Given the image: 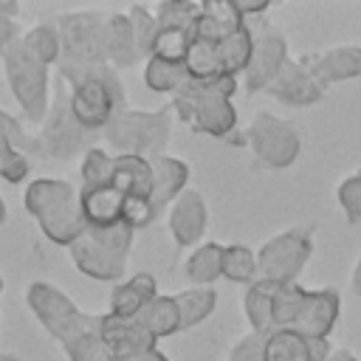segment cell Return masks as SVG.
<instances>
[{
	"label": "cell",
	"mask_w": 361,
	"mask_h": 361,
	"mask_svg": "<svg viewBox=\"0 0 361 361\" xmlns=\"http://www.w3.org/2000/svg\"><path fill=\"white\" fill-rule=\"evenodd\" d=\"M59 79L68 85L71 110L87 133H104L118 110L127 107L124 85L113 65L59 62Z\"/></svg>",
	"instance_id": "6da1fadb"
},
{
	"label": "cell",
	"mask_w": 361,
	"mask_h": 361,
	"mask_svg": "<svg viewBox=\"0 0 361 361\" xmlns=\"http://www.w3.org/2000/svg\"><path fill=\"white\" fill-rule=\"evenodd\" d=\"M237 79L234 76H214V79H189L172 96V113L180 116L200 135L226 138L237 127V107H234Z\"/></svg>",
	"instance_id": "7a4b0ae2"
},
{
	"label": "cell",
	"mask_w": 361,
	"mask_h": 361,
	"mask_svg": "<svg viewBox=\"0 0 361 361\" xmlns=\"http://www.w3.org/2000/svg\"><path fill=\"white\" fill-rule=\"evenodd\" d=\"M25 212L37 220L39 231L54 243L68 248L87 226L82 220L79 189L62 178H37L23 195Z\"/></svg>",
	"instance_id": "3957f363"
},
{
	"label": "cell",
	"mask_w": 361,
	"mask_h": 361,
	"mask_svg": "<svg viewBox=\"0 0 361 361\" xmlns=\"http://www.w3.org/2000/svg\"><path fill=\"white\" fill-rule=\"evenodd\" d=\"M133 237L135 231L127 223H118L113 228H85L68 245V254L79 274L99 282H116L127 271Z\"/></svg>",
	"instance_id": "277c9868"
},
{
	"label": "cell",
	"mask_w": 361,
	"mask_h": 361,
	"mask_svg": "<svg viewBox=\"0 0 361 361\" xmlns=\"http://www.w3.org/2000/svg\"><path fill=\"white\" fill-rule=\"evenodd\" d=\"M90 138L93 133H87L71 110V93L59 85L56 93L51 96L45 118L39 121V130L31 135L28 155H39L45 161H71L79 152L85 155L90 149Z\"/></svg>",
	"instance_id": "5b68a950"
},
{
	"label": "cell",
	"mask_w": 361,
	"mask_h": 361,
	"mask_svg": "<svg viewBox=\"0 0 361 361\" xmlns=\"http://www.w3.org/2000/svg\"><path fill=\"white\" fill-rule=\"evenodd\" d=\"M3 62V76L6 85L11 90V96L17 99L20 110L25 113V118H31L34 124H39L51 107V73L48 65H42L23 42V37H17L11 45L3 48L0 54Z\"/></svg>",
	"instance_id": "8992f818"
},
{
	"label": "cell",
	"mask_w": 361,
	"mask_h": 361,
	"mask_svg": "<svg viewBox=\"0 0 361 361\" xmlns=\"http://www.w3.org/2000/svg\"><path fill=\"white\" fill-rule=\"evenodd\" d=\"M172 133V110H133L124 107L116 113V118L104 127L107 144L116 149V155H164Z\"/></svg>",
	"instance_id": "52a82bcc"
},
{
	"label": "cell",
	"mask_w": 361,
	"mask_h": 361,
	"mask_svg": "<svg viewBox=\"0 0 361 361\" xmlns=\"http://www.w3.org/2000/svg\"><path fill=\"white\" fill-rule=\"evenodd\" d=\"M25 305L34 313V319L48 330V336L59 344H68L76 336L93 330V313L79 310V305L51 282H31L25 288Z\"/></svg>",
	"instance_id": "ba28073f"
},
{
	"label": "cell",
	"mask_w": 361,
	"mask_h": 361,
	"mask_svg": "<svg viewBox=\"0 0 361 361\" xmlns=\"http://www.w3.org/2000/svg\"><path fill=\"white\" fill-rule=\"evenodd\" d=\"M107 23L110 11H68L56 17L62 37V59L76 65H110L107 62Z\"/></svg>",
	"instance_id": "9c48e42d"
},
{
	"label": "cell",
	"mask_w": 361,
	"mask_h": 361,
	"mask_svg": "<svg viewBox=\"0 0 361 361\" xmlns=\"http://www.w3.org/2000/svg\"><path fill=\"white\" fill-rule=\"evenodd\" d=\"M313 254V234L310 228H288L274 234L271 240H265L257 251V268H259V279L276 282V285H288L296 282V276L302 274V268L307 265Z\"/></svg>",
	"instance_id": "30bf717a"
},
{
	"label": "cell",
	"mask_w": 361,
	"mask_h": 361,
	"mask_svg": "<svg viewBox=\"0 0 361 361\" xmlns=\"http://www.w3.org/2000/svg\"><path fill=\"white\" fill-rule=\"evenodd\" d=\"M245 144L254 158L268 169L290 166L302 152V138L293 124L276 118L274 113H257L245 130Z\"/></svg>",
	"instance_id": "8fae6325"
},
{
	"label": "cell",
	"mask_w": 361,
	"mask_h": 361,
	"mask_svg": "<svg viewBox=\"0 0 361 361\" xmlns=\"http://www.w3.org/2000/svg\"><path fill=\"white\" fill-rule=\"evenodd\" d=\"M288 39L279 28L274 25H262L254 28V51H251V62L245 68L243 79V90L245 93H259L265 90L276 73L282 71V65L288 62Z\"/></svg>",
	"instance_id": "7c38bea8"
},
{
	"label": "cell",
	"mask_w": 361,
	"mask_h": 361,
	"mask_svg": "<svg viewBox=\"0 0 361 361\" xmlns=\"http://www.w3.org/2000/svg\"><path fill=\"white\" fill-rule=\"evenodd\" d=\"M93 330L102 336L113 358H133L155 350L158 338L138 319H118L113 313H93Z\"/></svg>",
	"instance_id": "4fadbf2b"
},
{
	"label": "cell",
	"mask_w": 361,
	"mask_h": 361,
	"mask_svg": "<svg viewBox=\"0 0 361 361\" xmlns=\"http://www.w3.org/2000/svg\"><path fill=\"white\" fill-rule=\"evenodd\" d=\"M265 93L288 107H310L324 99L327 87L313 76L305 59H288L276 73V79L265 87Z\"/></svg>",
	"instance_id": "5bb4252c"
},
{
	"label": "cell",
	"mask_w": 361,
	"mask_h": 361,
	"mask_svg": "<svg viewBox=\"0 0 361 361\" xmlns=\"http://www.w3.org/2000/svg\"><path fill=\"white\" fill-rule=\"evenodd\" d=\"M206 223H209V209L197 189H186L169 203L166 226H169L172 240L180 248H195L206 231Z\"/></svg>",
	"instance_id": "9a60e30c"
},
{
	"label": "cell",
	"mask_w": 361,
	"mask_h": 361,
	"mask_svg": "<svg viewBox=\"0 0 361 361\" xmlns=\"http://www.w3.org/2000/svg\"><path fill=\"white\" fill-rule=\"evenodd\" d=\"M338 307H341L338 290H333V288L307 290L305 307L290 330L302 333L305 338H330V333L338 322Z\"/></svg>",
	"instance_id": "2e32d148"
},
{
	"label": "cell",
	"mask_w": 361,
	"mask_h": 361,
	"mask_svg": "<svg viewBox=\"0 0 361 361\" xmlns=\"http://www.w3.org/2000/svg\"><path fill=\"white\" fill-rule=\"evenodd\" d=\"M124 192L113 183L104 186H85L79 189V206L82 220L87 228H113L124 223Z\"/></svg>",
	"instance_id": "e0dca14e"
},
{
	"label": "cell",
	"mask_w": 361,
	"mask_h": 361,
	"mask_svg": "<svg viewBox=\"0 0 361 361\" xmlns=\"http://www.w3.org/2000/svg\"><path fill=\"white\" fill-rule=\"evenodd\" d=\"M302 59L324 87L361 76V45H336L316 56H302Z\"/></svg>",
	"instance_id": "ac0fdd59"
},
{
	"label": "cell",
	"mask_w": 361,
	"mask_h": 361,
	"mask_svg": "<svg viewBox=\"0 0 361 361\" xmlns=\"http://www.w3.org/2000/svg\"><path fill=\"white\" fill-rule=\"evenodd\" d=\"M155 296H158V282H155V276L147 274V271L133 274L130 279L113 285L107 313H113V316H118V319H135Z\"/></svg>",
	"instance_id": "d6986e66"
},
{
	"label": "cell",
	"mask_w": 361,
	"mask_h": 361,
	"mask_svg": "<svg viewBox=\"0 0 361 361\" xmlns=\"http://www.w3.org/2000/svg\"><path fill=\"white\" fill-rule=\"evenodd\" d=\"M149 164H152V178H155V186H152V203L158 206V212L161 209H166L178 195H183L189 186H186V180H189V166L180 161V158H175V155H152L149 158Z\"/></svg>",
	"instance_id": "ffe728a7"
},
{
	"label": "cell",
	"mask_w": 361,
	"mask_h": 361,
	"mask_svg": "<svg viewBox=\"0 0 361 361\" xmlns=\"http://www.w3.org/2000/svg\"><path fill=\"white\" fill-rule=\"evenodd\" d=\"M245 20L237 14L231 0H203L200 3V17L195 23V39L206 42H220L228 34H234Z\"/></svg>",
	"instance_id": "44dd1931"
},
{
	"label": "cell",
	"mask_w": 361,
	"mask_h": 361,
	"mask_svg": "<svg viewBox=\"0 0 361 361\" xmlns=\"http://www.w3.org/2000/svg\"><path fill=\"white\" fill-rule=\"evenodd\" d=\"M107 62L118 71V68H135L144 62L138 45H135V34L130 25L127 11H110V23H107Z\"/></svg>",
	"instance_id": "7402d4cb"
},
{
	"label": "cell",
	"mask_w": 361,
	"mask_h": 361,
	"mask_svg": "<svg viewBox=\"0 0 361 361\" xmlns=\"http://www.w3.org/2000/svg\"><path fill=\"white\" fill-rule=\"evenodd\" d=\"M113 186L124 192V197H152V164L144 155H116Z\"/></svg>",
	"instance_id": "603a6c76"
},
{
	"label": "cell",
	"mask_w": 361,
	"mask_h": 361,
	"mask_svg": "<svg viewBox=\"0 0 361 361\" xmlns=\"http://www.w3.org/2000/svg\"><path fill=\"white\" fill-rule=\"evenodd\" d=\"M276 282L268 279H257L245 288L243 296V307H245V319L251 324V333L257 336H268L274 330V319H271V307H274V293H276Z\"/></svg>",
	"instance_id": "cb8c5ba5"
},
{
	"label": "cell",
	"mask_w": 361,
	"mask_h": 361,
	"mask_svg": "<svg viewBox=\"0 0 361 361\" xmlns=\"http://www.w3.org/2000/svg\"><path fill=\"white\" fill-rule=\"evenodd\" d=\"M223 254H226V245H220V243H200L186 257L183 274L189 276L192 285L212 288V282L223 276Z\"/></svg>",
	"instance_id": "d4e9b609"
},
{
	"label": "cell",
	"mask_w": 361,
	"mask_h": 361,
	"mask_svg": "<svg viewBox=\"0 0 361 361\" xmlns=\"http://www.w3.org/2000/svg\"><path fill=\"white\" fill-rule=\"evenodd\" d=\"M262 361H316L310 338L296 330H271L262 338Z\"/></svg>",
	"instance_id": "484cf974"
},
{
	"label": "cell",
	"mask_w": 361,
	"mask_h": 361,
	"mask_svg": "<svg viewBox=\"0 0 361 361\" xmlns=\"http://www.w3.org/2000/svg\"><path fill=\"white\" fill-rule=\"evenodd\" d=\"M251 51H254V28L248 23H243L234 34H228L226 39L217 42V56H220V68L228 76H243L248 62H251Z\"/></svg>",
	"instance_id": "4316f807"
},
{
	"label": "cell",
	"mask_w": 361,
	"mask_h": 361,
	"mask_svg": "<svg viewBox=\"0 0 361 361\" xmlns=\"http://www.w3.org/2000/svg\"><path fill=\"white\" fill-rule=\"evenodd\" d=\"M178 310H180V330H192L200 322H206L217 307V290L214 288H186L175 293Z\"/></svg>",
	"instance_id": "83f0119b"
},
{
	"label": "cell",
	"mask_w": 361,
	"mask_h": 361,
	"mask_svg": "<svg viewBox=\"0 0 361 361\" xmlns=\"http://www.w3.org/2000/svg\"><path fill=\"white\" fill-rule=\"evenodd\" d=\"M135 319H138L155 338H166V336H172V333L180 330V310H178L175 296L158 293Z\"/></svg>",
	"instance_id": "f1b7e54d"
},
{
	"label": "cell",
	"mask_w": 361,
	"mask_h": 361,
	"mask_svg": "<svg viewBox=\"0 0 361 361\" xmlns=\"http://www.w3.org/2000/svg\"><path fill=\"white\" fill-rule=\"evenodd\" d=\"M186 82H189V71H186L183 62H166V59H158V56H149L144 62V85L155 93L175 96Z\"/></svg>",
	"instance_id": "f546056e"
},
{
	"label": "cell",
	"mask_w": 361,
	"mask_h": 361,
	"mask_svg": "<svg viewBox=\"0 0 361 361\" xmlns=\"http://www.w3.org/2000/svg\"><path fill=\"white\" fill-rule=\"evenodd\" d=\"M307 290L299 282H288L279 285L274 293V307H271V319H274V330H290L305 307Z\"/></svg>",
	"instance_id": "4dcf8cb0"
},
{
	"label": "cell",
	"mask_w": 361,
	"mask_h": 361,
	"mask_svg": "<svg viewBox=\"0 0 361 361\" xmlns=\"http://www.w3.org/2000/svg\"><path fill=\"white\" fill-rule=\"evenodd\" d=\"M223 276L228 282H240V285H251L259 279V268H257V251L243 245V243H231L226 245L223 254Z\"/></svg>",
	"instance_id": "1f68e13d"
},
{
	"label": "cell",
	"mask_w": 361,
	"mask_h": 361,
	"mask_svg": "<svg viewBox=\"0 0 361 361\" xmlns=\"http://www.w3.org/2000/svg\"><path fill=\"white\" fill-rule=\"evenodd\" d=\"M23 42H25V48L42 62V65H59V59H62V37H59V28L56 25H51V23H39V25H34V28H28L25 34H23Z\"/></svg>",
	"instance_id": "d6a6232c"
},
{
	"label": "cell",
	"mask_w": 361,
	"mask_h": 361,
	"mask_svg": "<svg viewBox=\"0 0 361 361\" xmlns=\"http://www.w3.org/2000/svg\"><path fill=\"white\" fill-rule=\"evenodd\" d=\"M113 172H116V155H110L102 147H90L82 155V161H79V178H82V186L79 189L113 183Z\"/></svg>",
	"instance_id": "836d02e7"
},
{
	"label": "cell",
	"mask_w": 361,
	"mask_h": 361,
	"mask_svg": "<svg viewBox=\"0 0 361 361\" xmlns=\"http://www.w3.org/2000/svg\"><path fill=\"white\" fill-rule=\"evenodd\" d=\"M152 14L158 20L161 28H186L195 31V23L200 17V3L192 0H166L152 6Z\"/></svg>",
	"instance_id": "e575fe53"
},
{
	"label": "cell",
	"mask_w": 361,
	"mask_h": 361,
	"mask_svg": "<svg viewBox=\"0 0 361 361\" xmlns=\"http://www.w3.org/2000/svg\"><path fill=\"white\" fill-rule=\"evenodd\" d=\"M186 71L189 79H214V76H228L220 68V56H217V42H206V39H195L192 51L186 56Z\"/></svg>",
	"instance_id": "d590c367"
},
{
	"label": "cell",
	"mask_w": 361,
	"mask_h": 361,
	"mask_svg": "<svg viewBox=\"0 0 361 361\" xmlns=\"http://www.w3.org/2000/svg\"><path fill=\"white\" fill-rule=\"evenodd\" d=\"M195 42V31L186 28H161L152 45V56L166 59V62H186L189 51Z\"/></svg>",
	"instance_id": "8d00e7d4"
},
{
	"label": "cell",
	"mask_w": 361,
	"mask_h": 361,
	"mask_svg": "<svg viewBox=\"0 0 361 361\" xmlns=\"http://www.w3.org/2000/svg\"><path fill=\"white\" fill-rule=\"evenodd\" d=\"M127 17H130V25H133V34H135V45H138V51H141V56L147 62L152 56V45H155V37H158L161 25H158L152 8L138 6V3H133L127 8Z\"/></svg>",
	"instance_id": "74e56055"
},
{
	"label": "cell",
	"mask_w": 361,
	"mask_h": 361,
	"mask_svg": "<svg viewBox=\"0 0 361 361\" xmlns=\"http://www.w3.org/2000/svg\"><path fill=\"white\" fill-rule=\"evenodd\" d=\"M62 350H65L68 361H113L110 350L104 347V341L96 330H87V333L76 336L73 341L62 344Z\"/></svg>",
	"instance_id": "f35d334b"
},
{
	"label": "cell",
	"mask_w": 361,
	"mask_h": 361,
	"mask_svg": "<svg viewBox=\"0 0 361 361\" xmlns=\"http://www.w3.org/2000/svg\"><path fill=\"white\" fill-rule=\"evenodd\" d=\"M338 206L350 223H361V169L347 175L336 189Z\"/></svg>",
	"instance_id": "ab89813d"
},
{
	"label": "cell",
	"mask_w": 361,
	"mask_h": 361,
	"mask_svg": "<svg viewBox=\"0 0 361 361\" xmlns=\"http://www.w3.org/2000/svg\"><path fill=\"white\" fill-rule=\"evenodd\" d=\"M158 214H161V212H158V206L152 203V197H127V200H124V223H127L133 231L149 226Z\"/></svg>",
	"instance_id": "60d3db41"
},
{
	"label": "cell",
	"mask_w": 361,
	"mask_h": 361,
	"mask_svg": "<svg viewBox=\"0 0 361 361\" xmlns=\"http://www.w3.org/2000/svg\"><path fill=\"white\" fill-rule=\"evenodd\" d=\"M228 361H262V336L245 333L228 353Z\"/></svg>",
	"instance_id": "b9f144b4"
},
{
	"label": "cell",
	"mask_w": 361,
	"mask_h": 361,
	"mask_svg": "<svg viewBox=\"0 0 361 361\" xmlns=\"http://www.w3.org/2000/svg\"><path fill=\"white\" fill-rule=\"evenodd\" d=\"M17 11H20V6L14 0H0V54L6 45H11L17 39V23H14Z\"/></svg>",
	"instance_id": "7bdbcfd3"
},
{
	"label": "cell",
	"mask_w": 361,
	"mask_h": 361,
	"mask_svg": "<svg viewBox=\"0 0 361 361\" xmlns=\"http://www.w3.org/2000/svg\"><path fill=\"white\" fill-rule=\"evenodd\" d=\"M234 3V8H237V14L248 23L251 17H259V14H265L268 8H271V3L268 0H231Z\"/></svg>",
	"instance_id": "ee69618b"
},
{
	"label": "cell",
	"mask_w": 361,
	"mask_h": 361,
	"mask_svg": "<svg viewBox=\"0 0 361 361\" xmlns=\"http://www.w3.org/2000/svg\"><path fill=\"white\" fill-rule=\"evenodd\" d=\"M116 361H169V358L155 347L149 353H141V355H133V358H116Z\"/></svg>",
	"instance_id": "f6af8a7d"
},
{
	"label": "cell",
	"mask_w": 361,
	"mask_h": 361,
	"mask_svg": "<svg viewBox=\"0 0 361 361\" xmlns=\"http://www.w3.org/2000/svg\"><path fill=\"white\" fill-rule=\"evenodd\" d=\"M350 288H353V293H355V296H361V257H358V262H355V268H353Z\"/></svg>",
	"instance_id": "bcb514c9"
},
{
	"label": "cell",
	"mask_w": 361,
	"mask_h": 361,
	"mask_svg": "<svg viewBox=\"0 0 361 361\" xmlns=\"http://www.w3.org/2000/svg\"><path fill=\"white\" fill-rule=\"evenodd\" d=\"M327 361H361V358L355 353H350V350H333L327 355Z\"/></svg>",
	"instance_id": "7dc6e473"
},
{
	"label": "cell",
	"mask_w": 361,
	"mask_h": 361,
	"mask_svg": "<svg viewBox=\"0 0 361 361\" xmlns=\"http://www.w3.org/2000/svg\"><path fill=\"white\" fill-rule=\"evenodd\" d=\"M0 361H23V358L14 355V353H0Z\"/></svg>",
	"instance_id": "c3c4849f"
},
{
	"label": "cell",
	"mask_w": 361,
	"mask_h": 361,
	"mask_svg": "<svg viewBox=\"0 0 361 361\" xmlns=\"http://www.w3.org/2000/svg\"><path fill=\"white\" fill-rule=\"evenodd\" d=\"M3 220H6V203H3V197H0V226H3Z\"/></svg>",
	"instance_id": "681fc988"
},
{
	"label": "cell",
	"mask_w": 361,
	"mask_h": 361,
	"mask_svg": "<svg viewBox=\"0 0 361 361\" xmlns=\"http://www.w3.org/2000/svg\"><path fill=\"white\" fill-rule=\"evenodd\" d=\"M0 290H3V279H0Z\"/></svg>",
	"instance_id": "f907efd6"
}]
</instances>
